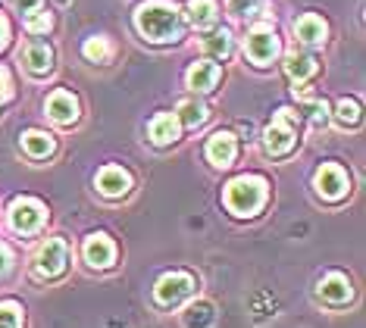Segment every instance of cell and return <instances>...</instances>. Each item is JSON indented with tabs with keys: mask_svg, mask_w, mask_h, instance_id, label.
I'll return each instance as SVG.
<instances>
[{
	"mask_svg": "<svg viewBox=\"0 0 366 328\" xmlns=\"http://www.w3.org/2000/svg\"><path fill=\"white\" fill-rule=\"evenodd\" d=\"M338 122L341 125H357L360 122V106H357V100H341L338 104Z\"/></svg>",
	"mask_w": 366,
	"mask_h": 328,
	"instance_id": "obj_28",
	"label": "cell"
},
{
	"mask_svg": "<svg viewBox=\"0 0 366 328\" xmlns=\"http://www.w3.org/2000/svg\"><path fill=\"white\" fill-rule=\"evenodd\" d=\"M44 207L38 204V200H31V197H22V200H16V204L10 207V225L16 232H22V234H31V232H38L41 225H44Z\"/></svg>",
	"mask_w": 366,
	"mask_h": 328,
	"instance_id": "obj_6",
	"label": "cell"
},
{
	"mask_svg": "<svg viewBox=\"0 0 366 328\" xmlns=\"http://www.w3.org/2000/svg\"><path fill=\"white\" fill-rule=\"evenodd\" d=\"M47 116L60 125H69L79 119V100L69 94V91H54L47 97Z\"/></svg>",
	"mask_w": 366,
	"mask_h": 328,
	"instance_id": "obj_11",
	"label": "cell"
},
{
	"mask_svg": "<svg viewBox=\"0 0 366 328\" xmlns=\"http://www.w3.org/2000/svg\"><path fill=\"white\" fill-rule=\"evenodd\" d=\"M22 147L29 150V156H51L54 154V138L51 134H44V131H26L22 134Z\"/></svg>",
	"mask_w": 366,
	"mask_h": 328,
	"instance_id": "obj_20",
	"label": "cell"
},
{
	"mask_svg": "<svg viewBox=\"0 0 366 328\" xmlns=\"http://www.w3.org/2000/svg\"><path fill=\"white\" fill-rule=\"evenodd\" d=\"M235 154H238V144H235V134L232 131H216L213 138L207 141V159H210L213 166H219V169L232 166Z\"/></svg>",
	"mask_w": 366,
	"mask_h": 328,
	"instance_id": "obj_10",
	"label": "cell"
},
{
	"mask_svg": "<svg viewBox=\"0 0 366 328\" xmlns=\"http://www.w3.org/2000/svg\"><path fill=\"white\" fill-rule=\"evenodd\" d=\"M216 81H219V66H216V63H194L188 69V88L201 91V94L213 91Z\"/></svg>",
	"mask_w": 366,
	"mask_h": 328,
	"instance_id": "obj_16",
	"label": "cell"
},
{
	"mask_svg": "<svg viewBox=\"0 0 366 328\" xmlns=\"http://www.w3.org/2000/svg\"><path fill=\"white\" fill-rule=\"evenodd\" d=\"M129 188H132V175L122 166H104L97 172V191L104 197H122V194H129Z\"/></svg>",
	"mask_w": 366,
	"mask_h": 328,
	"instance_id": "obj_9",
	"label": "cell"
},
{
	"mask_svg": "<svg viewBox=\"0 0 366 328\" xmlns=\"http://www.w3.org/2000/svg\"><path fill=\"white\" fill-rule=\"evenodd\" d=\"M135 25L141 35L154 41V44L182 38V13L169 0H144L135 13Z\"/></svg>",
	"mask_w": 366,
	"mask_h": 328,
	"instance_id": "obj_1",
	"label": "cell"
},
{
	"mask_svg": "<svg viewBox=\"0 0 366 328\" xmlns=\"http://www.w3.org/2000/svg\"><path fill=\"white\" fill-rule=\"evenodd\" d=\"M56 4H69V0H56Z\"/></svg>",
	"mask_w": 366,
	"mask_h": 328,
	"instance_id": "obj_33",
	"label": "cell"
},
{
	"mask_svg": "<svg viewBox=\"0 0 366 328\" xmlns=\"http://www.w3.org/2000/svg\"><path fill=\"white\" fill-rule=\"evenodd\" d=\"M316 191L326 200H341L347 194V175L338 163H326L320 172H316Z\"/></svg>",
	"mask_w": 366,
	"mask_h": 328,
	"instance_id": "obj_8",
	"label": "cell"
},
{
	"mask_svg": "<svg viewBox=\"0 0 366 328\" xmlns=\"http://www.w3.org/2000/svg\"><path fill=\"white\" fill-rule=\"evenodd\" d=\"M0 328H22V309H19V304H13V300L0 304Z\"/></svg>",
	"mask_w": 366,
	"mask_h": 328,
	"instance_id": "obj_26",
	"label": "cell"
},
{
	"mask_svg": "<svg viewBox=\"0 0 366 328\" xmlns=\"http://www.w3.org/2000/svg\"><path fill=\"white\" fill-rule=\"evenodd\" d=\"M301 100H304V109H307V116H310L313 125H326L329 122V104L326 100L310 97V94H304V91H301Z\"/></svg>",
	"mask_w": 366,
	"mask_h": 328,
	"instance_id": "obj_25",
	"label": "cell"
},
{
	"mask_svg": "<svg viewBox=\"0 0 366 328\" xmlns=\"http://www.w3.org/2000/svg\"><path fill=\"white\" fill-rule=\"evenodd\" d=\"M10 266H13V250L6 244H0V279L10 272Z\"/></svg>",
	"mask_w": 366,
	"mask_h": 328,
	"instance_id": "obj_30",
	"label": "cell"
},
{
	"mask_svg": "<svg viewBox=\"0 0 366 328\" xmlns=\"http://www.w3.org/2000/svg\"><path fill=\"white\" fill-rule=\"evenodd\" d=\"M204 47H207V54H210V56L222 60V56L232 54V35H229L226 29H222V31H213V35L204 41Z\"/></svg>",
	"mask_w": 366,
	"mask_h": 328,
	"instance_id": "obj_24",
	"label": "cell"
},
{
	"mask_svg": "<svg viewBox=\"0 0 366 328\" xmlns=\"http://www.w3.org/2000/svg\"><path fill=\"white\" fill-rule=\"evenodd\" d=\"M51 25H54V19L47 13H41V10L26 16V29L31 31V35H44V31H51Z\"/></svg>",
	"mask_w": 366,
	"mask_h": 328,
	"instance_id": "obj_27",
	"label": "cell"
},
{
	"mask_svg": "<svg viewBox=\"0 0 366 328\" xmlns=\"http://www.w3.org/2000/svg\"><path fill=\"white\" fill-rule=\"evenodd\" d=\"M266 204V182L257 175H241L226 188V207L235 216H254Z\"/></svg>",
	"mask_w": 366,
	"mask_h": 328,
	"instance_id": "obj_2",
	"label": "cell"
},
{
	"mask_svg": "<svg viewBox=\"0 0 366 328\" xmlns=\"http://www.w3.org/2000/svg\"><path fill=\"white\" fill-rule=\"evenodd\" d=\"M13 97V81H10V72H6V66H0V104L4 100Z\"/></svg>",
	"mask_w": 366,
	"mask_h": 328,
	"instance_id": "obj_29",
	"label": "cell"
},
{
	"mask_svg": "<svg viewBox=\"0 0 366 328\" xmlns=\"http://www.w3.org/2000/svg\"><path fill=\"white\" fill-rule=\"evenodd\" d=\"M179 122L188 125V129H197V125H204L207 122V106L201 104V100H194V97L182 100V104H179Z\"/></svg>",
	"mask_w": 366,
	"mask_h": 328,
	"instance_id": "obj_21",
	"label": "cell"
},
{
	"mask_svg": "<svg viewBox=\"0 0 366 328\" xmlns=\"http://www.w3.org/2000/svg\"><path fill=\"white\" fill-rule=\"evenodd\" d=\"M285 72H288V79L295 81V85H301V81H307L316 72V60L310 54H288Z\"/></svg>",
	"mask_w": 366,
	"mask_h": 328,
	"instance_id": "obj_18",
	"label": "cell"
},
{
	"mask_svg": "<svg viewBox=\"0 0 366 328\" xmlns=\"http://www.w3.org/2000/svg\"><path fill=\"white\" fill-rule=\"evenodd\" d=\"M13 6H16V10H19V13H35V10H41V0H13Z\"/></svg>",
	"mask_w": 366,
	"mask_h": 328,
	"instance_id": "obj_31",
	"label": "cell"
},
{
	"mask_svg": "<svg viewBox=\"0 0 366 328\" xmlns=\"http://www.w3.org/2000/svg\"><path fill=\"white\" fill-rule=\"evenodd\" d=\"M295 35L304 41V44H322L326 41V22L316 13H304L301 19L295 22Z\"/></svg>",
	"mask_w": 366,
	"mask_h": 328,
	"instance_id": "obj_14",
	"label": "cell"
},
{
	"mask_svg": "<svg viewBox=\"0 0 366 328\" xmlns=\"http://www.w3.org/2000/svg\"><path fill=\"white\" fill-rule=\"evenodd\" d=\"M6 38H10V22L0 16V47H6Z\"/></svg>",
	"mask_w": 366,
	"mask_h": 328,
	"instance_id": "obj_32",
	"label": "cell"
},
{
	"mask_svg": "<svg viewBox=\"0 0 366 328\" xmlns=\"http://www.w3.org/2000/svg\"><path fill=\"white\" fill-rule=\"evenodd\" d=\"M295 122H297L295 109L282 106L279 113H276V119H272V125L263 134V144H266V150H269L272 156H282V154H288V150L295 147V138H297Z\"/></svg>",
	"mask_w": 366,
	"mask_h": 328,
	"instance_id": "obj_3",
	"label": "cell"
},
{
	"mask_svg": "<svg viewBox=\"0 0 366 328\" xmlns=\"http://www.w3.org/2000/svg\"><path fill=\"white\" fill-rule=\"evenodd\" d=\"M113 257H116V247H113V241L107 238V234H91V238L85 241V259H88V266L107 269V266L113 263Z\"/></svg>",
	"mask_w": 366,
	"mask_h": 328,
	"instance_id": "obj_13",
	"label": "cell"
},
{
	"mask_svg": "<svg viewBox=\"0 0 366 328\" xmlns=\"http://www.w3.org/2000/svg\"><path fill=\"white\" fill-rule=\"evenodd\" d=\"M320 297L326 300V304L341 307L354 297V288L341 272H329V275H322V282H320Z\"/></svg>",
	"mask_w": 366,
	"mask_h": 328,
	"instance_id": "obj_12",
	"label": "cell"
},
{
	"mask_svg": "<svg viewBox=\"0 0 366 328\" xmlns=\"http://www.w3.org/2000/svg\"><path fill=\"white\" fill-rule=\"evenodd\" d=\"M66 259H69L66 241L63 238H47L35 254V275L38 279H56V275L66 269Z\"/></svg>",
	"mask_w": 366,
	"mask_h": 328,
	"instance_id": "obj_4",
	"label": "cell"
},
{
	"mask_svg": "<svg viewBox=\"0 0 366 328\" xmlns=\"http://www.w3.org/2000/svg\"><path fill=\"white\" fill-rule=\"evenodd\" d=\"M179 129H182V122L176 113H160L151 122V141L154 144H172L179 138Z\"/></svg>",
	"mask_w": 366,
	"mask_h": 328,
	"instance_id": "obj_15",
	"label": "cell"
},
{
	"mask_svg": "<svg viewBox=\"0 0 366 328\" xmlns=\"http://www.w3.org/2000/svg\"><path fill=\"white\" fill-rule=\"evenodd\" d=\"M191 288H194V279H191L188 272H169L163 275L160 282H157V300H160L163 307H176L182 304V300L191 294Z\"/></svg>",
	"mask_w": 366,
	"mask_h": 328,
	"instance_id": "obj_7",
	"label": "cell"
},
{
	"mask_svg": "<svg viewBox=\"0 0 366 328\" xmlns=\"http://www.w3.org/2000/svg\"><path fill=\"white\" fill-rule=\"evenodd\" d=\"M244 54H247V60L257 63V66H266L272 60V56L279 54V38H276V31L269 29V25H257V29L247 35L244 41Z\"/></svg>",
	"mask_w": 366,
	"mask_h": 328,
	"instance_id": "obj_5",
	"label": "cell"
},
{
	"mask_svg": "<svg viewBox=\"0 0 366 328\" xmlns=\"http://www.w3.org/2000/svg\"><path fill=\"white\" fill-rule=\"evenodd\" d=\"M22 60H26L29 72L44 75V72H51V69H54V50L38 41V44H29V47H26V54H22Z\"/></svg>",
	"mask_w": 366,
	"mask_h": 328,
	"instance_id": "obj_17",
	"label": "cell"
},
{
	"mask_svg": "<svg viewBox=\"0 0 366 328\" xmlns=\"http://www.w3.org/2000/svg\"><path fill=\"white\" fill-rule=\"evenodd\" d=\"M188 13H191V22L197 29H210L216 22V0H188Z\"/></svg>",
	"mask_w": 366,
	"mask_h": 328,
	"instance_id": "obj_19",
	"label": "cell"
},
{
	"mask_svg": "<svg viewBox=\"0 0 366 328\" xmlns=\"http://www.w3.org/2000/svg\"><path fill=\"white\" fill-rule=\"evenodd\" d=\"M213 304L210 300H197V304H191L188 309H185V325L188 328H207L213 322Z\"/></svg>",
	"mask_w": 366,
	"mask_h": 328,
	"instance_id": "obj_22",
	"label": "cell"
},
{
	"mask_svg": "<svg viewBox=\"0 0 366 328\" xmlns=\"http://www.w3.org/2000/svg\"><path fill=\"white\" fill-rule=\"evenodd\" d=\"M81 54H85L91 63H110L113 44H110V38H88L85 44H81Z\"/></svg>",
	"mask_w": 366,
	"mask_h": 328,
	"instance_id": "obj_23",
	"label": "cell"
}]
</instances>
